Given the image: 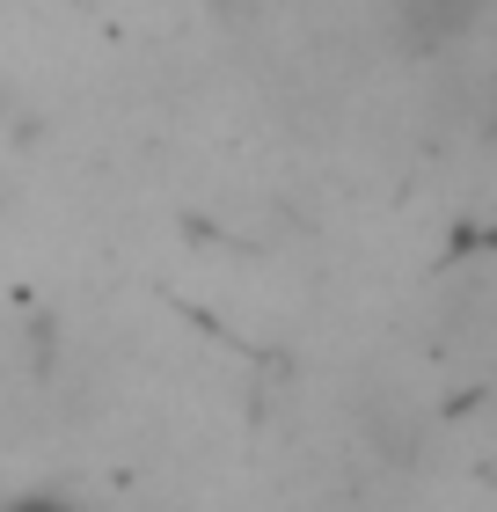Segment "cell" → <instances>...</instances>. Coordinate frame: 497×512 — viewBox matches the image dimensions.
I'll list each match as a JSON object with an SVG mask.
<instances>
[{"label": "cell", "mask_w": 497, "mask_h": 512, "mask_svg": "<svg viewBox=\"0 0 497 512\" xmlns=\"http://www.w3.org/2000/svg\"><path fill=\"white\" fill-rule=\"evenodd\" d=\"M8 512H74V505H59V498H22V505H8Z\"/></svg>", "instance_id": "7a4b0ae2"}, {"label": "cell", "mask_w": 497, "mask_h": 512, "mask_svg": "<svg viewBox=\"0 0 497 512\" xmlns=\"http://www.w3.org/2000/svg\"><path fill=\"white\" fill-rule=\"evenodd\" d=\"M476 15H483V0H402L395 8V30L410 52H439V44H454L476 30Z\"/></svg>", "instance_id": "6da1fadb"}]
</instances>
